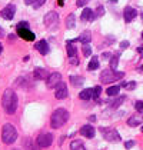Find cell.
I'll return each mask as SVG.
<instances>
[{
    "mask_svg": "<svg viewBox=\"0 0 143 150\" xmlns=\"http://www.w3.org/2000/svg\"><path fill=\"white\" fill-rule=\"evenodd\" d=\"M55 96H56V99H66L67 97V87H66V84L63 83V81H60L59 84L56 86V89H55Z\"/></svg>",
    "mask_w": 143,
    "mask_h": 150,
    "instance_id": "9c48e42d",
    "label": "cell"
},
{
    "mask_svg": "<svg viewBox=\"0 0 143 150\" xmlns=\"http://www.w3.org/2000/svg\"><path fill=\"white\" fill-rule=\"evenodd\" d=\"M119 90H120L119 86H112V87H109L106 90V93L109 96H118V94H119Z\"/></svg>",
    "mask_w": 143,
    "mask_h": 150,
    "instance_id": "cb8c5ba5",
    "label": "cell"
},
{
    "mask_svg": "<svg viewBox=\"0 0 143 150\" xmlns=\"http://www.w3.org/2000/svg\"><path fill=\"white\" fill-rule=\"evenodd\" d=\"M35 1L36 0H24V3H26V4H33Z\"/></svg>",
    "mask_w": 143,
    "mask_h": 150,
    "instance_id": "ab89813d",
    "label": "cell"
},
{
    "mask_svg": "<svg viewBox=\"0 0 143 150\" xmlns=\"http://www.w3.org/2000/svg\"><path fill=\"white\" fill-rule=\"evenodd\" d=\"M1 106H3V109L7 115H13L17 109V96H16V93L10 90V89L4 90L3 97H1Z\"/></svg>",
    "mask_w": 143,
    "mask_h": 150,
    "instance_id": "6da1fadb",
    "label": "cell"
},
{
    "mask_svg": "<svg viewBox=\"0 0 143 150\" xmlns=\"http://www.w3.org/2000/svg\"><path fill=\"white\" fill-rule=\"evenodd\" d=\"M100 93H102V87H100V86H96L95 89H93V99H95V100L99 99Z\"/></svg>",
    "mask_w": 143,
    "mask_h": 150,
    "instance_id": "f1b7e54d",
    "label": "cell"
},
{
    "mask_svg": "<svg viewBox=\"0 0 143 150\" xmlns=\"http://www.w3.org/2000/svg\"><path fill=\"white\" fill-rule=\"evenodd\" d=\"M67 119H69L67 110H64V109H57V110H55L53 115H52L50 125H52L53 129H59V127H62L66 122H67Z\"/></svg>",
    "mask_w": 143,
    "mask_h": 150,
    "instance_id": "7a4b0ae2",
    "label": "cell"
},
{
    "mask_svg": "<svg viewBox=\"0 0 143 150\" xmlns=\"http://www.w3.org/2000/svg\"><path fill=\"white\" fill-rule=\"evenodd\" d=\"M3 36V30H1V27H0V37Z\"/></svg>",
    "mask_w": 143,
    "mask_h": 150,
    "instance_id": "7bdbcfd3",
    "label": "cell"
},
{
    "mask_svg": "<svg viewBox=\"0 0 143 150\" xmlns=\"http://www.w3.org/2000/svg\"><path fill=\"white\" fill-rule=\"evenodd\" d=\"M142 132H143V126H142Z\"/></svg>",
    "mask_w": 143,
    "mask_h": 150,
    "instance_id": "bcb514c9",
    "label": "cell"
},
{
    "mask_svg": "<svg viewBox=\"0 0 143 150\" xmlns=\"http://www.w3.org/2000/svg\"><path fill=\"white\" fill-rule=\"evenodd\" d=\"M52 143H53V136H52L50 133L40 134V136L37 137V146H39V147H49Z\"/></svg>",
    "mask_w": 143,
    "mask_h": 150,
    "instance_id": "8992f818",
    "label": "cell"
},
{
    "mask_svg": "<svg viewBox=\"0 0 143 150\" xmlns=\"http://www.w3.org/2000/svg\"><path fill=\"white\" fill-rule=\"evenodd\" d=\"M80 134L84 136V137H89V139L95 137V129H93V126H90V125L83 126L80 129Z\"/></svg>",
    "mask_w": 143,
    "mask_h": 150,
    "instance_id": "4fadbf2b",
    "label": "cell"
},
{
    "mask_svg": "<svg viewBox=\"0 0 143 150\" xmlns=\"http://www.w3.org/2000/svg\"><path fill=\"white\" fill-rule=\"evenodd\" d=\"M135 109H136L139 113H142L143 112V102L142 100H137V102L135 103Z\"/></svg>",
    "mask_w": 143,
    "mask_h": 150,
    "instance_id": "4dcf8cb0",
    "label": "cell"
},
{
    "mask_svg": "<svg viewBox=\"0 0 143 150\" xmlns=\"http://www.w3.org/2000/svg\"><path fill=\"white\" fill-rule=\"evenodd\" d=\"M142 122H143L142 115H135V116H132V117H129V119H127V125H129V126H132V127L139 126Z\"/></svg>",
    "mask_w": 143,
    "mask_h": 150,
    "instance_id": "ac0fdd59",
    "label": "cell"
},
{
    "mask_svg": "<svg viewBox=\"0 0 143 150\" xmlns=\"http://www.w3.org/2000/svg\"><path fill=\"white\" fill-rule=\"evenodd\" d=\"M16 139H17V132H16V129L13 125H4L3 126V130H1V140H3V143L4 144H12L16 142Z\"/></svg>",
    "mask_w": 143,
    "mask_h": 150,
    "instance_id": "3957f363",
    "label": "cell"
},
{
    "mask_svg": "<svg viewBox=\"0 0 143 150\" xmlns=\"http://www.w3.org/2000/svg\"><path fill=\"white\" fill-rule=\"evenodd\" d=\"M33 77L37 79V80H45L47 77V71L42 67H36L35 71H33Z\"/></svg>",
    "mask_w": 143,
    "mask_h": 150,
    "instance_id": "e0dca14e",
    "label": "cell"
},
{
    "mask_svg": "<svg viewBox=\"0 0 143 150\" xmlns=\"http://www.w3.org/2000/svg\"><path fill=\"white\" fill-rule=\"evenodd\" d=\"M137 53H139V54H142V56H143V45H142V46H139V47H137Z\"/></svg>",
    "mask_w": 143,
    "mask_h": 150,
    "instance_id": "f35d334b",
    "label": "cell"
},
{
    "mask_svg": "<svg viewBox=\"0 0 143 150\" xmlns=\"http://www.w3.org/2000/svg\"><path fill=\"white\" fill-rule=\"evenodd\" d=\"M70 63L73 66H79L80 62H79V59H76V56H74V57H70Z\"/></svg>",
    "mask_w": 143,
    "mask_h": 150,
    "instance_id": "e575fe53",
    "label": "cell"
},
{
    "mask_svg": "<svg viewBox=\"0 0 143 150\" xmlns=\"http://www.w3.org/2000/svg\"><path fill=\"white\" fill-rule=\"evenodd\" d=\"M122 86H123V87H126L127 90H132V89H135V87H136V83H135V81H132V83H122Z\"/></svg>",
    "mask_w": 143,
    "mask_h": 150,
    "instance_id": "1f68e13d",
    "label": "cell"
},
{
    "mask_svg": "<svg viewBox=\"0 0 143 150\" xmlns=\"http://www.w3.org/2000/svg\"><path fill=\"white\" fill-rule=\"evenodd\" d=\"M142 19H143V13H142Z\"/></svg>",
    "mask_w": 143,
    "mask_h": 150,
    "instance_id": "f6af8a7d",
    "label": "cell"
},
{
    "mask_svg": "<svg viewBox=\"0 0 143 150\" xmlns=\"http://www.w3.org/2000/svg\"><path fill=\"white\" fill-rule=\"evenodd\" d=\"M14 12H16V7L13 4H9V6H6L1 10V17L6 19V20H12L13 17H14Z\"/></svg>",
    "mask_w": 143,
    "mask_h": 150,
    "instance_id": "30bf717a",
    "label": "cell"
},
{
    "mask_svg": "<svg viewBox=\"0 0 143 150\" xmlns=\"http://www.w3.org/2000/svg\"><path fill=\"white\" fill-rule=\"evenodd\" d=\"M45 3H46V0H36L35 3H33V7H35V9H39V7L43 6Z\"/></svg>",
    "mask_w": 143,
    "mask_h": 150,
    "instance_id": "d6a6232c",
    "label": "cell"
},
{
    "mask_svg": "<svg viewBox=\"0 0 143 150\" xmlns=\"http://www.w3.org/2000/svg\"><path fill=\"white\" fill-rule=\"evenodd\" d=\"M70 81H72V84H73L74 87H79V86H82V84H83L84 79L82 77V76H72Z\"/></svg>",
    "mask_w": 143,
    "mask_h": 150,
    "instance_id": "44dd1931",
    "label": "cell"
},
{
    "mask_svg": "<svg viewBox=\"0 0 143 150\" xmlns=\"http://www.w3.org/2000/svg\"><path fill=\"white\" fill-rule=\"evenodd\" d=\"M19 27H29V23H27V22H20V23L17 24V29H19Z\"/></svg>",
    "mask_w": 143,
    "mask_h": 150,
    "instance_id": "d590c367",
    "label": "cell"
},
{
    "mask_svg": "<svg viewBox=\"0 0 143 150\" xmlns=\"http://www.w3.org/2000/svg\"><path fill=\"white\" fill-rule=\"evenodd\" d=\"M66 49H67V56H69V59H70V57H74V56H77V49L72 45V40L66 43Z\"/></svg>",
    "mask_w": 143,
    "mask_h": 150,
    "instance_id": "ffe728a7",
    "label": "cell"
},
{
    "mask_svg": "<svg viewBox=\"0 0 143 150\" xmlns=\"http://www.w3.org/2000/svg\"><path fill=\"white\" fill-rule=\"evenodd\" d=\"M125 99H126L125 96H120V97H118V99H116V100H115V102L112 103V107H119L120 104L125 102Z\"/></svg>",
    "mask_w": 143,
    "mask_h": 150,
    "instance_id": "4316f807",
    "label": "cell"
},
{
    "mask_svg": "<svg viewBox=\"0 0 143 150\" xmlns=\"http://www.w3.org/2000/svg\"><path fill=\"white\" fill-rule=\"evenodd\" d=\"M79 97H80L82 100L92 99V97H93V89H84V90H82V92L79 93Z\"/></svg>",
    "mask_w": 143,
    "mask_h": 150,
    "instance_id": "d6986e66",
    "label": "cell"
},
{
    "mask_svg": "<svg viewBox=\"0 0 143 150\" xmlns=\"http://www.w3.org/2000/svg\"><path fill=\"white\" fill-rule=\"evenodd\" d=\"M66 27L67 29H73L74 27V14H69L66 19Z\"/></svg>",
    "mask_w": 143,
    "mask_h": 150,
    "instance_id": "d4e9b609",
    "label": "cell"
},
{
    "mask_svg": "<svg viewBox=\"0 0 143 150\" xmlns=\"http://www.w3.org/2000/svg\"><path fill=\"white\" fill-rule=\"evenodd\" d=\"M17 35L20 36L22 39L27 40V42H33L36 37L35 33H33L32 30H29V27H19V29H17Z\"/></svg>",
    "mask_w": 143,
    "mask_h": 150,
    "instance_id": "52a82bcc",
    "label": "cell"
},
{
    "mask_svg": "<svg viewBox=\"0 0 143 150\" xmlns=\"http://www.w3.org/2000/svg\"><path fill=\"white\" fill-rule=\"evenodd\" d=\"M127 149H130V147H133L135 146V142H126V144H125Z\"/></svg>",
    "mask_w": 143,
    "mask_h": 150,
    "instance_id": "74e56055",
    "label": "cell"
},
{
    "mask_svg": "<svg viewBox=\"0 0 143 150\" xmlns=\"http://www.w3.org/2000/svg\"><path fill=\"white\" fill-rule=\"evenodd\" d=\"M90 40H92V35H90V32L86 30V32H83L77 39H74L73 42H79V43H82V45H86V43H90Z\"/></svg>",
    "mask_w": 143,
    "mask_h": 150,
    "instance_id": "2e32d148",
    "label": "cell"
},
{
    "mask_svg": "<svg viewBox=\"0 0 143 150\" xmlns=\"http://www.w3.org/2000/svg\"><path fill=\"white\" fill-rule=\"evenodd\" d=\"M122 77H125V73H122V71L116 73L113 69H106L100 73V80L103 81V83H110V81L119 80Z\"/></svg>",
    "mask_w": 143,
    "mask_h": 150,
    "instance_id": "277c9868",
    "label": "cell"
},
{
    "mask_svg": "<svg viewBox=\"0 0 143 150\" xmlns=\"http://www.w3.org/2000/svg\"><path fill=\"white\" fill-rule=\"evenodd\" d=\"M103 14H105V7H103V6H99V7L96 9L95 19H96V17H99V16H103Z\"/></svg>",
    "mask_w": 143,
    "mask_h": 150,
    "instance_id": "f546056e",
    "label": "cell"
},
{
    "mask_svg": "<svg viewBox=\"0 0 143 150\" xmlns=\"http://www.w3.org/2000/svg\"><path fill=\"white\" fill-rule=\"evenodd\" d=\"M118 64H119V56H113L110 60V69L116 70L118 69Z\"/></svg>",
    "mask_w": 143,
    "mask_h": 150,
    "instance_id": "484cf974",
    "label": "cell"
},
{
    "mask_svg": "<svg viewBox=\"0 0 143 150\" xmlns=\"http://www.w3.org/2000/svg\"><path fill=\"white\" fill-rule=\"evenodd\" d=\"M83 54L86 56V57H89L90 54H92V47L89 46V43H86L83 46Z\"/></svg>",
    "mask_w": 143,
    "mask_h": 150,
    "instance_id": "83f0119b",
    "label": "cell"
},
{
    "mask_svg": "<svg viewBox=\"0 0 143 150\" xmlns=\"http://www.w3.org/2000/svg\"><path fill=\"white\" fill-rule=\"evenodd\" d=\"M35 47L37 49V52H39L40 54H47L49 53V45H47L46 40H40V42H37Z\"/></svg>",
    "mask_w": 143,
    "mask_h": 150,
    "instance_id": "5bb4252c",
    "label": "cell"
},
{
    "mask_svg": "<svg viewBox=\"0 0 143 150\" xmlns=\"http://www.w3.org/2000/svg\"><path fill=\"white\" fill-rule=\"evenodd\" d=\"M123 16H125V22H126V23H130L132 20L137 16V12H136L133 7L127 6V7L125 9V12H123Z\"/></svg>",
    "mask_w": 143,
    "mask_h": 150,
    "instance_id": "7c38bea8",
    "label": "cell"
},
{
    "mask_svg": "<svg viewBox=\"0 0 143 150\" xmlns=\"http://www.w3.org/2000/svg\"><path fill=\"white\" fill-rule=\"evenodd\" d=\"M142 37H143V32H142Z\"/></svg>",
    "mask_w": 143,
    "mask_h": 150,
    "instance_id": "7dc6e473",
    "label": "cell"
},
{
    "mask_svg": "<svg viewBox=\"0 0 143 150\" xmlns=\"http://www.w3.org/2000/svg\"><path fill=\"white\" fill-rule=\"evenodd\" d=\"M60 81H62V74L60 73H52L47 77L46 84H47L49 89H56V86L59 84Z\"/></svg>",
    "mask_w": 143,
    "mask_h": 150,
    "instance_id": "ba28073f",
    "label": "cell"
},
{
    "mask_svg": "<svg viewBox=\"0 0 143 150\" xmlns=\"http://www.w3.org/2000/svg\"><path fill=\"white\" fill-rule=\"evenodd\" d=\"M57 20H59V16H57L56 12H49L45 16V24H46L47 27H50L52 24H56Z\"/></svg>",
    "mask_w": 143,
    "mask_h": 150,
    "instance_id": "8fae6325",
    "label": "cell"
},
{
    "mask_svg": "<svg viewBox=\"0 0 143 150\" xmlns=\"http://www.w3.org/2000/svg\"><path fill=\"white\" fill-rule=\"evenodd\" d=\"M140 71H143V66H142V67H140Z\"/></svg>",
    "mask_w": 143,
    "mask_h": 150,
    "instance_id": "ee69618b",
    "label": "cell"
},
{
    "mask_svg": "<svg viewBox=\"0 0 143 150\" xmlns=\"http://www.w3.org/2000/svg\"><path fill=\"white\" fill-rule=\"evenodd\" d=\"M87 3H89V0H77V1H76V6H77V7H82V6L87 4Z\"/></svg>",
    "mask_w": 143,
    "mask_h": 150,
    "instance_id": "836d02e7",
    "label": "cell"
},
{
    "mask_svg": "<svg viewBox=\"0 0 143 150\" xmlns=\"http://www.w3.org/2000/svg\"><path fill=\"white\" fill-rule=\"evenodd\" d=\"M1 50H3V45L0 43V53H1Z\"/></svg>",
    "mask_w": 143,
    "mask_h": 150,
    "instance_id": "b9f144b4",
    "label": "cell"
},
{
    "mask_svg": "<svg viewBox=\"0 0 143 150\" xmlns=\"http://www.w3.org/2000/svg\"><path fill=\"white\" fill-rule=\"evenodd\" d=\"M63 1H64V0H59V4H60V6H63Z\"/></svg>",
    "mask_w": 143,
    "mask_h": 150,
    "instance_id": "60d3db41",
    "label": "cell"
},
{
    "mask_svg": "<svg viewBox=\"0 0 143 150\" xmlns=\"http://www.w3.org/2000/svg\"><path fill=\"white\" fill-rule=\"evenodd\" d=\"M100 132H102V134L105 136V139L109 140V142H119L120 140L119 133H118L115 129H100Z\"/></svg>",
    "mask_w": 143,
    "mask_h": 150,
    "instance_id": "5b68a950",
    "label": "cell"
},
{
    "mask_svg": "<svg viewBox=\"0 0 143 150\" xmlns=\"http://www.w3.org/2000/svg\"><path fill=\"white\" fill-rule=\"evenodd\" d=\"M96 69H99V60H97V57H92V60L87 64V70H96Z\"/></svg>",
    "mask_w": 143,
    "mask_h": 150,
    "instance_id": "603a6c76",
    "label": "cell"
},
{
    "mask_svg": "<svg viewBox=\"0 0 143 150\" xmlns=\"http://www.w3.org/2000/svg\"><path fill=\"white\" fill-rule=\"evenodd\" d=\"M80 19L83 22H92V20H95V12L92 9H84L83 12H82Z\"/></svg>",
    "mask_w": 143,
    "mask_h": 150,
    "instance_id": "9a60e30c",
    "label": "cell"
},
{
    "mask_svg": "<svg viewBox=\"0 0 143 150\" xmlns=\"http://www.w3.org/2000/svg\"><path fill=\"white\" fill-rule=\"evenodd\" d=\"M129 47V42H122L120 43V49H127Z\"/></svg>",
    "mask_w": 143,
    "mask_h": 150,
    "instance_id": "8d00e7d4",
    "label": "cell"
},
{
    "mask_svg": "<svg viewBox=\"0 0 143 150\" xmlns=\"http://www.w3.org/2000/svg\"><path fill=\"white\" fill-rule=\"evenodd\" d=\"M70 149L73 150H83L84 149V144H83V142L82 140H73L70 143Z\"/></svg>",
    "mask_w": 143,
    "mask_h": 150,
    "instance_id": "7402d4cb",
    "label": "cell"
}]
</instances>
